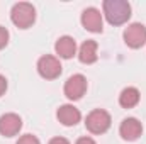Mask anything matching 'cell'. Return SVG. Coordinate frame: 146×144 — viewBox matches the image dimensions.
I'll list each match as a JSON object with an SVG mask.
<instances>
[{
	"instance_id": "6da1fadb",
	"label": "cell",
	"mask_w": 146,
	"mask_h": 144,
	"mask_svg": "<svg viewBox=\"0 0 146 144\" xmlns=\"http://www.w3.org/2000/svg\"><path fill=\"white\" fill-rule=\"evenodd\" d=\"M102 9L107 22L112 26H122L131 17V5L126 0H106Z\"/></svg>"
},
{
	"instance_id": "7a4b0ae2",
	"label": "cell",
	"mask_w": 146,
	"mask_h": 144,
	"mask_svg": "<svg viewBox=\"0 0 146 144\" xmlns=\"http://www.w3.org/2000/svg\"><path fill=\"white\" fill-rule=\"evenodd\" d=\"M10 19L12 22L19 27V29H27L34 24L36 20V9L33 3H27V2H19L12 7V12H10Z\"/></svg>"
},
{
	"instance_id": "3957f363",
	"label": "cell",
	"mask_w": 146,
	"mask_h": 144,
	"mask_svg": "<svg viewBox=\"0 0 146 144\" xmlns=\"http://www.w3.org/2000/svg\"><path fill=\"white\" fill-rule=\"evenodd\" d=\"M110 115L109 112H106L104 108H95L92 110L87 119H85V127L88 129V132L92 134H104L107 132L110 127Z\"/></svg>"
},
{
	"instance_id": "277c9868",
	"label": "cell",
	"mask_w": 146,
	"mask_h": 144,
	"mask_svg": "<svg viewBox=\"0 0 146 144\" xmlns=\"http://www.w3.org/2000/svg\"><path fill=\"white\" fill-rule=\"evenodd\" d=\"M63 71V66L60 63V59L56 56H51V54H46L42 58H39L37 61V73L46 78V80H56Z\"/></svg>"
},
{
	"instance_id": "5b68a950",
	"label": "cell",
	"mask_w": 146,
	"mask_h": 144,
	"mask_svg": "<svg viewBox=\"0 0 146 144\" xmlns=\"http://www.w3.org/2000/svg\"><path fill=\"white\" fill-rule=\"evenodd\" d=\"M124 42L133 48V49H139L146 44V27L139 22H134V24H129L126 29H124Z\"/></svg>"
},
{
	"instance_id": "8992f818",
	"label": "cell",
	"mask_w": 146,
	"mask_h": 144,
	"mask_svg": "<svg viewBox=\"0 0 146 144\" xmlns=\"http://www.w3.org/2000/svg\"><path fill=\"white\" fill-rule=\"evenodd\" d=\"M87 92V78L83 75H72L65 83V95L70 100H80Z\"/></svg>"
},
{
	"instance_id": "52a82bcc",
	"label": "cell",
	"mask_w": 146,
	"mask_h": 144,
	"mask_svg": "<svg viewBox=\"0 0 146 144\" xmlns=\"http://www.w3.org/2000/svg\"><path fill=\"white\" fill-rule=\"evenodd\" d=\"M82 26L90 31V32H102L104 31V20H102V14L99 9L95 7H88L82 12Z\"/></svg>"
},
{
	"instance_id": "ba28073f",
	"label": "cell",
	"mask_w": 146,
	"mask_h": 144,
	"mask_svg": "<svg viewBox=\"0 0 146 144\" xmlns=\"http://www.w3.org/2000/svg\"><path fill=\"white\" fill-rule=\"evenodd\" d=\"M21 129H22V119L17 114L10 112L0 117V134L3 137H14L19 134Z\"/></svg>"
},
{
	"instance_id": "9c48e42d",
	"label": "cell",
	"mask_w": 146,
	"mask_h": 144,
	"mask_svg": "<svg viewBox=\"0 0 146 144\" xmlns=\"http://www.w3.org/2000/svg\"><path fill=\"white\" fill-rule=\"evenodd\" d=\"M119 134L124 141H136L141 134H143V126L138 119L134 117H127L121 122L119 127Z\"/></svg>"
},
{
	"instance_id": "30bf717a",
	"label": "cell",
	"mask_w": 146,
	"mask_h": 144,
	"mask_svg": "<svg viewBox=\"0 0 146 144\" xmlns=\"http://www.w3.org/2000/svg\"><path fill=\"white\" fill-rule=\"evenodd\" d=\"M56 117H58V120H60L63 126L72 127V126H76V124L80 122L82 114H80V110L75 107V105L65 104V105H61V107L56 110Z\"/></svg>"
},
{
	"instance_id": "8fae6325",
	"label": "cell",
	"mask_w": 146,
	"mask_h": 144,
	"mask_svg": "<svg viewBox=\"0 0 146 144\" xmlns=\"http://www.w3.org/2000/svg\"><path fill=\"white\" fill-rule=\"evenodd\" d=\"M54 51H56V54H58L60 58L70 59V58H73V56L76 54V42H75L73 37L63 36V37H60V39L56 41Z\"/></svg>"
},
{
	"instance_id": "7c38bea8",
	"label": "cell",
	"mask_w": 146,
	"mask_h": 144,
	"mask_svg": "<svg viewBox=\"0 0 146 144\" xmlns=\"http://www.w3.org/2000/svg\"><path fill=\"white\" fill-rule=\"evenodd\" d=\"M97 42L94 39H88L85 41L82 46H80V51H78V59L83 63V65H94L97 61Z\"/></svg>"
},
{
	"instance_id": "4fadbf2b",
	"label": "cell",
	"mask_w": 146,
	"mask_h": 144,
	"mask_svg": "<svg viewBox=\"0 0 146 144\" xmlns=\"http://www.w3.org/2000/svg\"><path fill=\"white\" fill-rule=\"evenodd\" d=\"M139 98H141L139 90L134 88V87H127L119 95V105L122 108H133L139 104Z\"/></svg>"
},
{
	"instance_id": "5bb4252c",
	"label": "cell",
	"mask_w": 146,
	"mask_h": 144,
	"mask_svg": "<svg viewBox=\"0 0 146 144\" xmlns=\"http://www.w3.org/2000/svg\"><path fill=\"white\" fill-rule=\"evenodd\" d=\"M15 144H41V143H39V139H37L36 136H33V134H24V136L19 137V141Z\"/></svg>"
},
{
	"instance_id": "9a60e30c",
	"label": "cell",
	"mask_w": 146,
	"mask_h": 144,
	"mask_svg": "<svg viewBox=\"0 0 146 144\" xmlns=\"http://www.w3.org/2000/svg\"><path fill=\"white\" fill-rule=\"evenodd\" d=\"M7 42H9V31L3 26H0V49H3Z\"/></svg>"
},
{
	"instance_id": "2e32d148",
	"label": "cell",
	"mask_w": 146,
	"mask_h": 144,
	"mask_svg": "<svg viewBox=\"0 0 146 144\" xmlns=\"http://www.w3.org/2000/svg\"><path fill=\"white\" fill-rule=\"evenodd\" d=\"M5 90H7V80H5V76L0 75V97L5 93Z\"/></svg>"
},
{
	"instance_id": "e0dca14e",
	"label": "cell",
	"mask_w": 146,
	"mask_h": 144,
	"mask_svg": "<svg viewBox=\"0 0 146 144\" xmlns=\"http://www.w3.org/2000/svg\"><path fill=\"white\" fill-rule=\"evenodd\" d=\"M48 144H70V141L65 139V137H53Z\"/></svg>"
},
{
	"instance_id": "ac0fdd59",
	"label": "cell",
	"mask_w": 146,
	"mask_h": 144,
	"mask_svg": "<svg viewBox=\"0 0 146 144\" xmlns=\"http://www.w3.org/2000/svg\"><path fill=\"white\" fill-rule=\"evenodd\" d=\"M75 144H97V143H95L92 137H80Z\"/></svg>"
}]
</instances>
